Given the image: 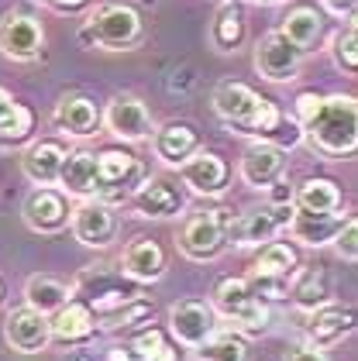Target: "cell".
Instances as JSON below:
<instances>
[{"mask_svg":"<svg viewBox=\"0 0 358 361\" xmlns=\"http://www.w3.org/2000/svg\"><path fill=\"white\" fill-rule=\"evenodd\" d=\"M183 207H186L183 190H179L172 179H162V176L145 179V183L135 190V210L141 214V217H155V221H162V217H176Z\"/></svg>","mask_w":358,"mask_h":361,"instance_id":"cell-16","label":"cell"},{"mask_svg":"<svg viewBox=\"0 0 358 361\" xmlns=\"http://www.w3.org/2000/svg\"><path fill=\"white\" fill-rule=\"evenodd\" d=\"M66 155H69V152H66L59 141H35L25 152V159H21V169H25V176L31 183L52 186V183H59V176H62Z\"/></svg>","mask_w":358,"mask_h":361,"instance_id":"cell-22","label":"cell"},{"mask_svg":"<svg viewBox=\"0 0 358 361\" xmlns=\"http://www.w3.org/2000/svg\"><path fill=\"white\" fill-rule=\"evenodd\" d=\"M286 361H328L324 348H314V344H303V348H293Z\"/></svg>","mask_w":358,"mask_h":361,"instance_id":"cell-39","label":"cell"},{"mask_svg":"<svg viewBox=\"0 0 358 361\" xmlns=\"http://www.w3.org/2000/svg\"><path fill=\"white\" fill-rule=\"evenodd\" d=\"M348 35H352V38H358V11H352V14H348Z\"/></svg>","mask_w":358,"mask_h":361,"instance_id":"cell-43","label":"cell"},{"mask_svg":"<svg viewBox=\"0 0 358 361\" xmlns=\"http://www.w3.org/2000/svg\"><path fill=\"white\" fill-rule=\"evenodd\" d=\"M282 169H286L282 148L258 141V145L248 148L245 159H241V179H245L248 186H255V190H269L273 183H279Z\"/></svg>","mask_w":358,"mask_h":361,"instance_id":"cell-20","label":"cell"},{"mask_svg":"<svg viewBox=\"0 0 358 361\" xmlns=\"http://www.w3.org/2000/svg\"><path fill=\"white\" fill-rule=\"evenodd\" d=\"M255 272L258 276H282V279H293L297 276V251L282 241H269L262 245L258 258H255Z\"/></svg>","mask_w":358,"mask_h":361,"instance_id":"cell-32","label":"cell"},{"mask_svg":"<svg viewBox=\"0 0 358 361\" xmlns=\"http://www.w3.org/2000/svg\"><path fill=\"white\" fill-rule=\"evenodd\" d=\"M293 207L303 210V214H334L341 207V190H338V183H330L324 176L306 179V183L297 186Z\"/></svg>","mask_w":358,"mask_h":361,"instance_id":"cell-29","label":"cell"},{"mask_svg":"<svg viewBox=\"0 0 358 361\" xmlns=\"http://www.w3.org/2000/svg\"><path fill=\"white\" fill-rule=\"evenodd\" d=\"M42 4H49V7H55V11H80L86 0H42Z\"/></svg>","mask_w":358,"mask_h":361,"instance_id":"cell-42","label":"cell"},{"mask_svg":"<svg viewBox=\"0 0 358 361\" xmlns=\"http://www.w3.org/2000/svg\"><path fill=\"white\" fill-rule=\"evenodd\" d=\"M324 7H328L330 14H352L358 11V0H321Z\"/></svg>","mask_w":358,"mask_h":361,"instance_id":"cell-41","label":"cell"},{"mask_svg":"<svg viewBox=\"0 0 358 361\" xmlns=\"http://www.w3.org/2000/svg\"><path fill=\"white\" fill-rule=\"evenodd\" d=\"M231 214L227 210H207V214H196L186 221L183 234H179V251L193 258V262H210L217 258L224 245H227V234H231Z\"/></svg>","mask_w":358,"mask_h":361,"instance_id":"cell-6","label":"cell"},{"mask_svg":"<svg viewBox=\"0 0 358 361\" xmlns=\"http://www.w3.org/2000/svg\"><path fill=\"white\" fill-rule=\"evenodd\" d=\"M321 100H324V97H317V93H300V97H297V114H300V124L314 111H317V104H321Z\"/></svg>","mask_w":358,"mask_h":361,"instance_id":"cell-40","label":"cell"},{"mask_svg":"<svg viewBox=\"0 0 358 361\" xmlns=\"http://www.w3.org/2000/svg\"><path fill=\"white\" fill-rule=\"evenodd\" d=\"M330 52H334L338 69H345V73L358 76V38H352L348 31H341V35L330 42Z\"/></svg>","mask_w":358,"mask_h":361,"instance_id":"cell-36","label":"cell"},{"mask_svg":"<svg viewBox=\"0 0 358 361\" xmlns=\"http://www.w3.org/2000/svg\"><path fill=\"white\" fill-rule=\"evenodd\" d=\"M152 148H155V159H159V162L179 169L183 162H190L193 155L200 152V138H196V131H193L190 124L172 121V124H165V128L155 131Z\"/></svg>","mask_w":358,"mask_h":361,"instance_id":"cell-21","label":"cell"},{"mask_svg":"<svg viewBox=\"0 0 358 361\" xmlns=\"http://www.w3.org/2000/svg\"><path fill=\"white\" fill-rule=\"evenodd\" d=\"M245 38V18H241V7L238 4H224L210 25V42L217 52H234Z\"/></svg>","mask_w":358,"mask_h":361,"instance_id":"cell-31","label":"cell"},{"mask_svg":"<svg viewBox=\"0 0 358 361\" xmlns=\"http://www.w3.org/2000/svg\"><path fill=\"white\" fill-rule=\"evenodd\" d=\"M0 306H4V282H0Z\"/></svg>","mask_w":358,"mask_h":361,"instance_id":"cell-45","label":"cell"},{"mask_svg":"<svg viewBox=\"0 0 358 361\" xmlns=\"http://www.w3.org/2000/svg\"><path fill=\"white\" fill-rule=\"evenodd\" d=\"M141 176L138 169V159L128 155V152H117V148H107L97 155V200H117L124 196L128 183Z\"/></svg>","mask_w":358,"mask_h":361,"instance_id":"cell-15","label":"cell"},{"mask_svg":"<svg viewBox=\"0 0 358 361\" xmlns=\"http://www.w3.org/2000/svg\"><path fill=\"white\" fill-rule=\"evenodd\" d=\"M255 4H279V0H255Z\"/></svg>","mask_w":358,"mask_h":361,"instance_id":"cell-44","label":"cell"},{"mask_svg":"<svg viewBox=\"0 0 358 361\" xmlns=\"http://www.w3.org/2000/svg\"><path fill=\"white\" fill-rule=\"evenodd\" d=\"M131 348H135V355L138 361H176V355H172V348L165 344V337L162 331H145V334H138L135 341H131Z\"/></svg>","mask_w":358,"mask_h":361,"instance_id":"cell-35","label":"cell"},{"mask_svg":"<svg viewBox=\"0 0 358 361\" xmlns=\"http://www.w3.org/2000/svg\"><path fill=\"white\" fill-rule=\"evenodd\" d=\"M169 331L176 334L179 344L186 348H203L214 334H217V317L214 306L200 303V300H183L169 310Z\"/></svg>","mask_w":358,"mask_h":361,"instance_id":"cell-11","label":"cell"},{"mask_svg":"<svg viewBox=\"0 0 358 361\" xmlns=\"http://www.w3.org/2000/svg\"><path fill=\"white\" fill-rule=\"evenodd\" d=\"M203 361H251L248 341L241 334H214L203 348H200Z\"/></svg>","mask_w":358,"mask_h":361,"instance_id":"cell-34","label":"cell"},{"mask_svg":"<svg viewBox=\"0 0 358 361\" xmlns=\"http://www.w3.org/2000/svg\"><path fill=\"white\" fill-rule=\"evenodd\" d=\"M93 334H97V317L80 300H69L52 317V341H59V344H83Z\"/></svg>","mask_w":358,"mask_h":361,"instance_id":"cell-23","label":"cell"},{"mask_svg":"<svg viewBox=\"0 0 358 361\" xmlns=\"http://www.w3.org/2000/svg\"><path fill=\"white\" fill-rule=\"evenodd\" d=\"M224 4H238V0H224Z\"/></svg>","mask_w":358,"mask_h":361,"instance_id":"cell-46","label":"cell"},{"mask_svg":"<svg viewBox=\"0 0 358 361\" xmlns=\"http://www.w3.org/2000/svg\"><path fill=\"white\" fill-rule=\"evenodd\" d=\"M290 300L300 310H321L330 300V276L321 265H306L297 269V276L290 279Z\"/></svg>","mask_w":358,"mask_h":361,"instance_id":"cell-27","label":"cell"},{"mask_svg":"<svg viewBox=\"0 0 358 361\" xmlns=\"http://www.w3.org/2000/svg\"><path fill=\"white\" fill-rule=\"evenodd\" d=\"M279 31H282L300 52H306V49L317 45L321 35H324V14H321L317 7H310V4H300V7H293V11L282 18Z\"/></svg>","mask_w":358,"mask_h":361,"instance_id":"cell-28","label":"cell"},{"mask_svg":"<svg viewBox=\"0 0 358 361\" xmlns=\"http://www.w3.org/2000/svg\"><path fill=\"white\" fill-rule=\"evenodd\" d=\"M31 124H35L31 111H28L25 104H18V100L0 86V138H7V141L25 138L28 131H31Z\"/></svg>","mask_w":358,"mask_h":361,"instance_id":"cell-33","label":"cell"},{"mask_svg":"<svg viewBox=\"0 0 358 361\" xmlns=\"http://www.w3.org/2000/svg\"><path fill=\"white\" fill-rule=\"evenodd\" d=\"M248 286L262 300H286L290 296V279H282V276H258V272H251Z\"/></svg>","mask_w":358,"mask_h":361,"instance_id":"cell-37","label":"cell"},{"mask_svg":"<svg viewBox=\"0 0 358 361\" xmlns=\"http://www.w3.org/2000/svg\"><path fill=\"white\" fill-rule=\"evenodd\" d=\"M104 121H107L110 135H117V138H124V141H145V138H152V131H155L148 107L138 97H131V93H117L107 104Z\"/></svg>","mask_w":358,"mask_h":361,"instance_id":"cell-13","label":"cell"},{"mask_svg":"<svg viewBox=\"0 0 358 361\" xmlns=\"http://www.w3.org/2000/svg\"><path fill=\"white\" fill-rule=\"evenodd\" d=\"M73 234L86 248H107L117 234V217L104 200H83L73 210Z\"/></svg>","mask_w":358,"mask_h":361,"instance_id":"cell-12","label":"cell"},{"mask_svg":"<svg viewBox=\"0 0 358 361\" xmlns=\"http://www.w3.org/2000/svg\"><path fill=\"white\" fill-rule=\"evenodd\" d=\"M179 172H183V183L196 196H220L227 190V179H231V169L217 152H196L190 162L179 166Z\"/></svg>","mask_w":358,"mask_h":361,"instance_id":"cell-17","label":"cell"},{"mask_svg":"<svg viewBox=\"0 0 358 361\" xmlns=\"http://www.w3.org/2000/svg\"><path fill=\"white\" fill-rule=\"evenodd\" d=\"M69 286L66 282H59L55 276H31L25 286V303L31 310H38V313H59L62 306L69 303Z\"/></svg>","mask_w":358,"mask_h":361,"instance_id":"cell-30","label":"cell"},{"mask_svg":"<svg viewBox=\"0 0 358 361\" xmlns=\"http://www.w3.org/2000/svg\"><path fill=\"white\" fill-rule=\"evenodd\" d=\"M303 52L282 35V31H269L265 38H258L255 45V69L258 76L273 80V83H290L300 73Z\"/></svg>","mask_w":358,"mask_h":361,"instance_id":"cell-8","label":"cell"},{"mask_svg":"<svg viewBox=\"0 0 358 361\" xmlns=\"http://www.w3.org/2000/svg\"><path fill=\"white\" fill-rule=\"evenodd\" d=\"M345 214H303L297 210L293 214V221H290V234L303 241V245H310V248H321V245H330L334 238H338V231L345 227Z\"/></svg>","mask_w":358,"mask_h":361,"instance_id":"cell-26","label":"cell"},{"mask_svg":"<svg viewBox=\"0 0 358 361\" xmlns=\"http://www.w3.org/2000/svg\"><path fill=\"white\" fill-rule=\"evenodd\" d=\"M76 293L97 317H114L121 313L128 303L141 300V289H138L135 279H128L124 272H114L104 265H90L80 279H76Z\"/></svg>","mask_w":358,"mask_h":361,"instance_id":"cell-4","label":"cell"},{"mask_svg":"<svg viewBox=\"0 0 358 361\" xmlns=\"http://www.w3.org/2000/svg\"><path fill=\"white\" fill-rule=\"evenodd\" d=\"M303 138L328 155V159H345L358 152V100L355 97H324L317 111L303 121Z\"/></svg>","mask_w":358,"mask_h":361,"instance_id":"cell-1","label":"cell"},{"mask_svg":"<svg viewBox=\"0 0 358 361\" xmlns=\"http://www.w3.org/2000/svg\"><path fill=\"white\" fill-rule=\"evenodd\" d=\"M293 214H297V207H275V203L245 210L238 221H231V234H227V238H234V245H241V248L273 241L282 227H290Z\"/></svg>","mask_w":358,"mask_h":361,"instance_id":"cell-9","label":"cell"},{"mask_svg":"<svg viewBox=\"0 0 358 361\" xmlns=\"http://www.w3.org/2000/svg\"><path fill=\"white\" fill-rule=\"evenodd\" d=\"M80 42L90 49H110V52H124L141 42V18L135 7L128 4H104L97 7L80 28Z\"/></svg>","mask_w":358,"mask_h":361,"instance_id":"cell-3","label":"cell"},{"mask_svg":"<svg viewBox=\"0 0 358 361\" xmlns=\"http://www.w3.org/2000/svg\"><path fill=\"white\" fill-rule=\"evenodd\" d=\"M4 341L21 355H38L52 344V320L28 303L18 306L4 317Z\"/></svg>","mask_w":358,"mask_h":361,"instance_id":"cell-7","label":"cell"},{"mask_svg":"<svg viewBox=\"0 0 358 361\" xmlns=\"http://www.w3.org/2000/svg\"><path fill=\"white\" fill-rule=\"evenodd\" d=\"M45 49V31L31 14L7 11L0 18V52L14 62H31Z\"/></svg>","mask_w":358,"mask_h":361,"instance_id":"cell-10","label":"cell"},{"mask_svg":"<svg viewBox=\"0 0 358 361\" xmlns=\"http://www.w3.org/2000/svg\"><path fill=\"white\" fill-rule=\"evenodd\" d=\"M121 265H124L121 272L128 279H135V282H155V279H162V272H165V255L155 241L138 238V241H131V245L124 248Z\"/></svg>","mask_w":358,"mask_h":361,"instance_id":"cell-25","label":"cell"},{"mask_svg":"<svg viewBox=\"0 0 358 361\" xmlns=\"http://www.w3.org/2000/svg\"><path fill=\"white\" fill-rule=\"evenodd\" d=\"M59 186L69 196H80V200H97V155L93 152H69L66 162H62V176H59Z\"/></svg>","mask_w":358,"mask_h":361,"instance_id":"cell-24","label":"cell"},{"mask_svg":"<svg viewBox=\"0 0 358 361\" xmlns=\"http://www.w3.org/2000/svg\"><path fill=\"white\" fill-rule=\"evenodd\" d=\"M25 224L38 234H55L69 224V203L59 190H49V186H38L31 190L25 200Z\"/></svg>","mask_w":358,"mask_h":361,"instance_id":"cell-14","label":"cell"},{"mask_svg":"<svg viewBox=\"0 0 358 361\" xmlns=\"http://www.w3.org/2000/svg\"><path fill=\"white\" fill-rule=\"evenodd\" d=\"M214 310H217L220 317L234 320L248 334H262L269 327V313H265L262 300L251 293V286H248L245 279H234V276L220 279L217 286H214Z\"/></svg>","mask_w":358,"mask_h":361,"instance_id":"cell-5","label":"cell"},{"mask_svg":"<svg viewBox=\"0 0 358 361\" xmlns=\"http://www.w3.org/2000/svg\"><path fill=\"white\" fill-rule=\"evenodd\" d=\"M334 248L341 258H348V262H358V217H348L345 227L338 231V238H334Z\"/></svg>","mask_w":358,"mask_h":361,"instance_id":"cell-38","label":"cell"},{"mask_svg":"<svg viewBox=\"0 0 358 361\" xmlns=\"http://www.w3.org/2000/svg\"><path fill=\"white\" fill-rule=\"evenodd\" d=\"M358 327V313L348 306H321L310 313V324H306V337L314 348H328L338 344L345 334H352Z\"/></svg>","mask_w":358,"mask_h":361,"instance_id":"cell-19","label":"cell"},{"mask_svg":"<svg viewBox=\"0 0 358 361\" xmlns=\"http://www.w3.org/2000/svg\"><path fill=\"white\" fill-rule=\"evenodd\" d=\"M100 121L104 117L97 111V104L90 97H80V93L62 97L52 111V124L62 135H69V138H90V135H97Z\"/></svg>","mask_w":358,"mask_h":361,"instance_id":"cell-18","label":"cell"},{"mask_svg":"<svg viewBox=\"0 0 358 361\" xmlns=\"http://www.w3.org/2000/svg\"><path fill=\"white\" fill-rule=\"evenodd\" d=\"M214 111L231 124L238 128L241 135H258L262 141H269L282 114L275 111L273 100H265L262 93H255L251 86L238 83V80H224L214 90Z\"/></svg>","mask_w":358,"mask_h":361,"instance_id":"cell-2","label":"cell"}]
</instances>
